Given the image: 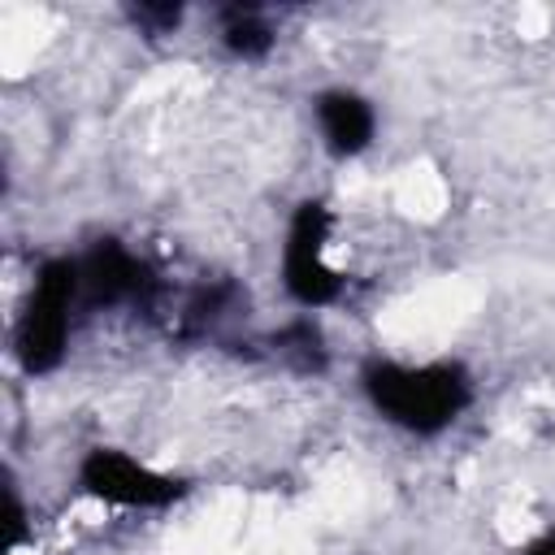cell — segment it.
<instances>
[{
    "instance_id": "cell-1",
    "label": "cell",
    "mask_w": 555,
    "mask_h": 555,
    "mask_svg": "<svg viewBox=\"0 0 555 555\" xmlns=\"http://www.w3.org/2000/svg\"><path fill=\"white\" fill-rule=\"evenodd\" d=\"M360 390L386 425L416 438H434L451 429L473 403V377L455 360H429V364L369 360L360 373Z\"/></svg>"
},
{
    "instance_id": "cell-2",
    "label": "cell",
    "mask_w": 555,
    "mask_h": 555,
    "mask_svg": "<svg viewBox=\"0 0 555 555\" xmlns=\"http://www.w3.org/2000/svg\"><path fill=\"white\" fill-rule=\"evenodd\" d=\"M78 304H82L78 256H48L35 269L26 308H22L17 330H13V356L30 377H43L65 360Z\"/></svg>"
},
{
    "instance_id": "cell-3",
    "label": "cell",
    "mask_w": 555,
    "mask_h": 555,
    "mask_svg": "<svg viewBox=\"0 0 555 555\" xmlns=\"http://www.w3.org/2000/svg\"><path fill=\"white\" fill-rule=\"evenodd\" d=\"M334 217L321 199H304L291 212L282 243V286L299 308H330L343 295V273L325 260Z\"/></svg>"
},
{
    "instance_id": "cell-4",
    "label": "cell",
    "mask_w": 555,
    "mask_h": 555,
    "mask_svg": "<svg viewBox=\"0 0 555 555\" xmlns=\"http://www.w3.org/2000/svg\"><path fill=\"white\" fill-rule=\"evenodd\" d=\"M78 486L108 503V507H130V512H160L173 507L191 486L173 473H160L117 447H91L78 460Z\"/></svg>"
},
{
    "instance_id": "cell-5",
    "label": "cell",
    "mask_w": 555,
    "mask_h": 555,
    "mask_svg": "<svg viewBox=\"0 0 555 555\" xmlns=\"http://www.w3.org/2000/svg\"><path fill=\"white\" fill-rule=\"evenodd\" d=\"M82 273V308H139L152 312L160 299L156 273L121 243V238H95L78 256Z\"/></svg>"
},
{
    "instance_id": "cell-6",
    "label": "cell",
    "mask_w": 555,
    "mask_h": 555,
    "mask_svg": "<svg viewBox=\"0 0 555 555\" xmlns=\"http://www.w3.org/2000/svg\"><path fill=\"white\" fill-rule=\"evenodd\" d=\"M317 126H321V139L334 156H360L373 134H377V113L373 104L360 95V91H347V87H330L317 95Z\"/></svg>"
},
{
    "instance_id": "cell-7",
    "label": "cell",
    "mask_w": 555,
    "mask_h": 555,
    "mask_svg": "<svg viewBox=\"0 0 555 555\" xmlns=\"http://www.w3.org/2000/svg\"><path fill=\"white\" fill-rule=\"evenodd\" d=\"M217 39L234 61H264L278 43V30L260 4H225L217 9Z\"/></svg>"
},
{
    "instance_id": "cell-8",
    "label": "cell",
    "mask_w": 555,
    "mask_h": 555,
    "mask_svg": "<svg viewBox=\"0 0 555 555\" xmlns=\"http://www.w3.org/2000/svg\"><path fill=\"white\" fill-rule=\"evenodd\" d=\"M273 351H278L291 369H299V373H321V369H325V338H321V330L312 325V317H299V321L282 325V330L273 334Z\"/></svg>"
},
{
    "instance_id": "cell-9",
    "label": "cell",
    "mask_w": 555,
    "mask_h": 555,
    "mask_svg": "<svg viewBox=\"0 0 555 555\" xmlns=\"http://www.w3.org/2000/svg\"><path fill=\"white\" fill-rule=\"evenodd\" d=\"M186 9L173 4V0H139V4H126V22L147 35V39H160V35H173L182 26Z\"/></svg>"
},
{
    "instance_id": "cell-10",
    "label": "cell",
    "mask_w": 555,
    "mask_h": 555,
    "mask_svg": "<svg viewBox=\"0 0 555 555\" xmlns=\"http://www.w3.org/2000/svg\"><path fill=\"white\" fill-rule=\"evenodd\" d=\"M4 503H9V512H4V551H17L26 542V507H22V494H17L13 477L4 486Z\"/></svg>"
},
{
    "instance_id": "cell-11",
    "label": "cell",
    "mask_w": 555,
    "mask_h": 555,
    "mask_svg": "<svg viewBox=\"0 0 555 555\" xmlns=\"http://www.w3.org/2000/svg\"><path fill=\"white\" fill-rule=\"evenodd\" d=\"M516 555H555V529L538 533V538H533V542H525Z\"/></svg>"
}]
</instances>
